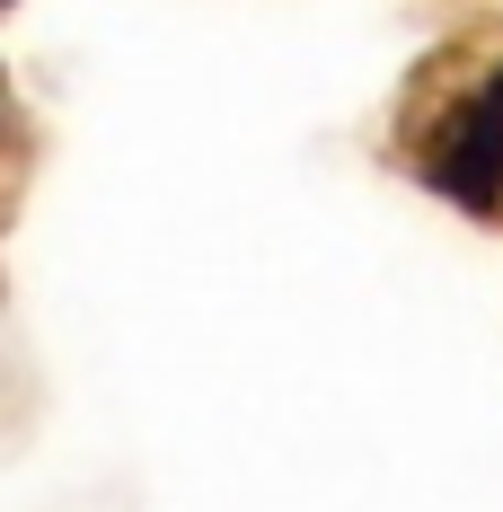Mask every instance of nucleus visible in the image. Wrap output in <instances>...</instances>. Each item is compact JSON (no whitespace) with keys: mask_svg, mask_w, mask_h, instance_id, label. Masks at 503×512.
<instances>
[{"mask_svg":"<svg viewBox=\"0 0 503 512\" xmlns=\"http://www.w3.org/2000/svg\"><path fill=\"white\" fill-rule=\"evenodd\" d=\"M433 186L468 212H495V186H503V106L468 98L442 133V159H433Z\"/></svg>","mask_w":503,"mask_h":512,"instance_id":"f257e3e1","label":"nucleus"},{"mask_svg":"<svg viewBox=\"0 0 503 512\" xmlns=\"http://www.w3.org/2000/svg\"><path fill=\"white\" fill-rule=\"evenodd\" d=\"M486 106H503V71H495V80H486Z\"/></svg>","mask_w":503,"mask_h":512,"instance_id":"f03ea898","label":"nucleus"}]
</instances>
